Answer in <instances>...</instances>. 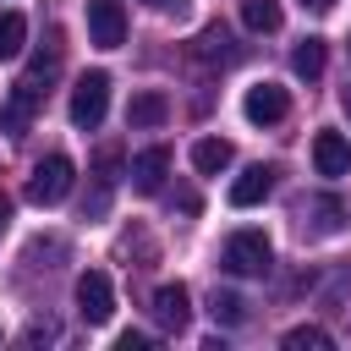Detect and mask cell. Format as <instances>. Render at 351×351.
<instances>
[{
    "instance_id": "cell-1",
    "label": "cell",
    "mask_w": 351,
    "mask_h": 351,
    "mask_svg": "<svg viewBox=\"0 0 351 351\" xmlns=\"http://www.w3.org/2000/svg\"><path fill=\"white\" fill-rule=\"evenodd\" d=\"M71 176H77V165H71L66 154H49V159H38V165H33V176H27V203H38V208H55V203L71 192Z\"/></svg>"
},
{
    "instance_id": "cell-2",
    "label": "cell",
    "mask_w": 351,
    "mask_h": 351,
    "mask_svg": "<svg viewBox=\"0 0 351 351\" xmlns=\"http://www.w3.org/2000/svg\"><path fill=\"white\" fill-rule=\"evenodd\" d=\"M269 263H274V247H269L263 230H236V236L225 241V269H230V274L252 280V274H269Z\"/></svg>"
},
{
    "instance_id": "cell-3",
    "label": "cell",
    "mask_w": 351,
    "mask_h": 351,
    "mask_svg": "<svg viewBox=\"0 0 351 351\" xmlns=\"http://www.w3.org/2000/svg\"><path fill=\"white\" fill-rule=\"evenodd\" d=\"M110 110V71H88L77 88H71V126L77 132H93Z\"/></svg>"
},
{
    "instance_id": "cell-4",
    "label": "cell",
    "mask_w": 351,
    "mask_h": 351,
    "mask_svg": "<svg viewBox=\"0 0 351 351\" xmlns=\"http://www.w3.org/2000/svg\"><path fill=\"white\" fill-rule=\"evenodd\" d=\"M88 38L99 49H121L126 44V11H121V0H88Z\"/></svg>"
},
{
    "instance_id": "cell-5",
    "label": "cell",
    "mask_w": 351,
    "mask_h": 351,
    "mask_svg": "<svg viewBox=\"0 0 351 351\" xmlns=\"http://www.w3.org/2000/svg\"><path fill=\"white\" fill-rule=\"evenodd\" d=\"M241 110H247V121H252V126H274V121H285L291 99H285V88H280V82H258V88H247Z\"/></svg>"
},
{
    "instance_id": "cell-6",
    "label": "cell",
    "mask_w": 351,
    "mask_h": 351,
    "mask_svg": "<svg viewBox=\"0 0 351 351\" xmlns=\"http://www.w3.org/2000/svg\"><path fill=\"white\" fill-rule=\"evenodd\" d=\"M77 313H82L88 324H104V318L115 313V291H110V280H104L99 269H88V274L77 280Z\"/></svg>"
},
{
    "instance_id": "cell-7",
    "label": "cell",
    "mask_w": 351,
    "mask_h": 351,
    "mask_svg": "<svg viewBox=\"0 0 351 351\" xmlns=\"http://www.w3.org/2000/svg\"><path fill=\"white\" fill-rule=\"evenodd\" d=\"M165 170H170V148H143L137 159H132V192H143V197H154L159 186H165Z\"/></svg>"
},
{
    "instance_id": "cell-8",
    "label": "cell",
    "mask_w": 351,
    "mask_h": 351,
    "mask_svg": "<svg viewBox=\"0 0 351 351\" xmlns=\"http://www.w3.org/2000/svg\"><path fill=\"white\" fill-rule=\"evenodd\" d=\"M313 165H318V176H351V143L340 132H318L313 137Z\"/></svg>"
},
{
    "instance_id": "cell-9",
    "label": "cell",
    "mask_w": 351,
    "mask_h": 351,
    "mask_svg": "<svg viewBox=\"0 0 351 351\" xmlns=\"http://www.w3.org/2000/svg\"><path fill=\"white\" fill-rule=\"evenodd\" d=\"M33 110H38V82H33V77H22V82H16V93H11V99H5V110H0V132H11V137H16V132L33 121Z\"/></svg>"
},
{
    "instance_id": "cell-10",
    "label": "cell",
    "mask_w": 351,
    "mask_h": 351,
    "mask_svg": "<svg viewBox=\"0 0 351 351\" xmlns=\"http://www.w3.org/2000/svg\"><path fill=\"white\" fill-rule=\"evenodd\" d=\"M274 192V170L269 165H252V170H241L236 181H230V203L236 208H252V203H263Z\"/></svg>"
},
{
    "instance_id": "cell-11",
    "label": "cell",
    "mask_w": 351,
    "mask_h": 351,
    "mask_svg": "<svg viewBox=\"0 0 351 351\" xmlns=\"http://www.w3.org/2000/svg\"><path fill=\"white\" fill-rule=\"evenodd\" d=\"M154 313H159L165 329H186V318H192V296H186V285H181V280H176V285H159V291H154Z\"/></svg>"
},
{
    "instance_id": "cell-12",
    "label": "cell",
    "mask_w": 351,
    "mask_h": 351,
    "mask_svg": "<svg viewBox=\"0 0 351 351\" xmlns=\"http://www.w3.org/2000/svg\"><path fill=\"white\" fill-rule=\"evenodd\" d=\"M340 219H346V203H335V197H307V208H302V230H313V236L340 230Z\"/></svg>"
},
{
    "instance_id": "cell-13",
    "label": "cell",
    "mask_w": 351,
    "mask_h": 351,
    "mask_svg": "<svg viewBox=\"0 0 351 351\" xmlns=\"http://www.w3.org/2000/svg\"><path fill=\"white\" fill-rule=\"evenodd\" d=\"M165 115H170V99L165 93H132V104H126V126H165Z\"/></svg>"
},
{
    "instance_id": "cell-14",
    "label": "cell",
    "mask_w": 351,
    "mask_h": 351,
    "mask_svg": "<svg viewBox=\"0 0 351 351\" xmlns=\"http://www.w3.org/2000/svg\"><path fill=\"white\" fill-rule=\"evenodd\" d=\"M230 159H236V148H230L225 137H203V143H192V170H197V176H219Z\"/></svg>"
},
{
    "instance_id": "cell-15",
    "label": "cell",
    "mask_w": 351,
    "mask_h": 351,
    "mask_svg": "<svg viewBox=\"0 0 351 351\" xmlns=\"http://www.w3.org/2000/svg\"><path fill=\"white\" fill-rule=\"evenodd\" d=\"M291 71H296V77H307V82H313V77H324V38H302V44L291 49Z\"/></svg>"
},
{
    "instance_id": "cell-16",
    "label": "cell",
    "mask_w": 351,
    "mask_h": 351,
    "mask_svg": "<svg viewBox=\"0 0 351 351\" xmlns=\"http://www.w3.org/2000/svg\"><path fill=\"white\" fill-rule=\"evenodd\" d=\"M241 22L252 33H274L280 27V0H241Z\"/></svg>"
},
{
    "instance_id": "cell-17",
    "label": "cell",
    "mask_w": 351,
    "mask_h": 351,
    "mask_svg": "<svg viewBox=\"0 0 351 351\" xmlns=\"http://www.w3.org/2000/svg\"><path fill=\"white\" fill-rule=\"evenodd\" d=\"M197 55H203V60H230V55H236V49H230V27H225V22L203 27V38H197Z\"/></svg>"
},
{
    "instance_id": "cell-18",
    "label": "cell",
    "mask_w": 351,
    "mask_h": 351,
    "mask_svg": "<svg viewBox=\"0 0 351 351\" xmlns=\"http://www.w3.org/2000/svg\"><path fill=\"white\" fill-rule=\"evenodd\" d=\"M22 38H27V22H22L16 11H0V60L22 55Z\"/></svg>"
},
{
    "instance_id": "cell-19",
    "label": "cell",
    "mask_w": 351,
    "mask_h": 351,
    "mask_svg": "<svg viewBox=\"0 0 351 351\" xmlns=\"http://www.w3.org/2000/svg\"><path fill=\"white\" fill-rule=\"evenodd\" d=\"M208 313H214V324H225V329H230V324H241V318H247V302H241L236 291H214Z\"/></svg>"
},
{
    "instance_id": "cell-20",
    "label": "cell",
    "mask_w": 351,
    "mask_h": 351,
    "mask_svg": "<svg viewBox=\"0 0 351 351\" xmlns=\"http://www.w3.org/2000/svg\"><path fill=\"white\" fill-rule=\"evenodd\" d=\"M329 346V335L318 329V324H296V329H285V351H324Z\"/></svg>"
},
{
    "instance_id": "cell-21",
    "label": "cell",
    "mask_w": 351,
    "mask_h": 351,
    "mask_svg": "<svg viewBox=\"0 0 351 351\" xmlns=\"http://www.w3.org/2000/svg\"><path fill=\"white\" fill-rule=\"evenodd\" d=\"M115 346H121V351H148V346H154V335H143V329H126Z\"/></svg>"
},
{
    "instance_id": "cell-22",
    "label": "cell",
    "mask_w": 351,
    "mask_h": 351,
    "mask_svg": "<svg viewBox=\"0 0 351 351\" xmlns=\"http://www.w3.org/2000/svg\"><path fill=\"white\" fill-rule=\"evenodd\" d=\"M143 5H148V11H165V16H170V11L181 16V11H186V0H143Z\"/></svg>"
},
{
    "instance_id": "cell-23",
    "label": "cell",
    "mask_w": 351,
    "mask_h": 351,
    "mask_svg": "<svg viewBox=\"0 0 351 351\" xmlns=\"http://www.w3.org/2000/svg\"><path fill=\"white\" fill-rule=\"evenodd\" d=\"M5 219H11V197L0 192V230H5Z\"/></svg>"
},
{
    "instance_id": "cell-24",
    "label": "cell",
    "mask_w": 351,
    "mask_h": 351,
    "mask_svg": "<svg viewBox=\"0 0 351 351\" xmlns=\"http://www.w3.org/2000/svg\"><path fill=\"white\" fill-rule=\"evenodd\" d=\"M302 5H313V11H329V5H335V0H302Z\"/></svg>"
},
{
    "instance_id": "cell-25",
    "label": "cell",
    "mask_w": 351,
    "mask_h": 351,
    "mask_svg": "<svg viewBox=\"0 0 351 351\" xmlns=\"http://www.w3.org/2000/svg\"><path fill=\"white\" fill-rule=\"evenodd\" d=\"M340 104H346V115H351V88H346V93H340Z\"/></svg>"
}]
</instances>
